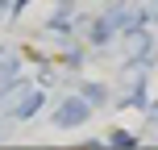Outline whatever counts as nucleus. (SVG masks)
<instances>
[{
  "label": "nucleus",
  "instance_id": "1",
  "mask_svg": "<svg viewBox=\"0 0 158 150\" xmlns=\"http://www.w3.org/2000/svg\"><path fill=\"white\" fill-rule=\"evenodd\" d=\"M87 117H92V100H87L83 92L67 96V100L54 109V125H58V129H75V125H83Z\"/></svg>",
  "mask_w": 158,
  "mask_h": 150
},
{
  "label": "nucleus",
  "instance_id": "2",
  "mask_svg": "<svg viewBox=\"0 0 158 150\" xmlns=\"http://www.w3.org/2000/svg\"><path fill=\"white\" fill-rule=\"evenodd\" d=\"M33 96L29 84H21V79H13V84H0V117H21L25 100Z\"/></svg>",
  "mask_w": 158,
  "mask_h": 150
},
{
  "label": "nucleus",
  "instance_id": "3",
  "mask_svg": "<svg viewBox=\"0 0 158 150\" xmlns=\"http://www.w3.org/2000/svg\"><path fill=\"white\" fill-rule=\"evenodd\" d=\"M87 38H92V46H108V42L117 38V29L108 25V17H96L92 29H87Z\"/></svg>",
  "mask_w": 158,
  "mask_h": 150
},
{
  "label": "nucleus",
  "instance_id": "4",
  "mask_svg": "<svg viewBox=\"0 0 158 150\" xmlns=\"http://www.w3.org/2000/svg\"><path fill=\"white\" fill-rule=\"evenodd\" d=\"M21 79V58L17 54H0V84H13Z\"/></svg>",
  "mask_w": 158,
  "mask_h": 150
},
{
  "label": "nucleus",
  "instance_id": "5",
  "mask_svg": "<svg viewBox=\"0 0 158 150\" xmlns=\"http://www.w3.org/2000/svg\"><path fill=\"white\" fill-rule=\"evenodd\" d=\"M108 146H112V150H133L137 138L129 134V129H112V134H108Z\"/></svg>",
  "mask_w": 158,
  "mask_h": 150
},
{
  "label": "nucleus",
  "instance_id": "6",
  "mask_svg": "<svg viewBox=\"0 0 158 150\" xmlns=\"http://www.w3.org/2000/svg\"><path fill=\"white\" fill-rule=\"evenodd\" d=\"M79 92H83L92 104H104V100H108V88H104V84H79Z\"/></svg>",
  "mask_w": 158,
  "mask_h": 150
},
{
  "label": "nucleus",
  "instance_id": "7",
  "mask_svg": "<svg viewBox=\"0 0 158 150\" xmlns=\"http://www.w3.org/2000/svg\"><path fill=\"white\" fill-rule=\"evenodd\" d=\"M42 109V92H38V88H33V96H29V100H25V109H21V117H17V121H29L33 117V113H38Z\"/></svg>",
  "mask_w": 158,
  "mask_h": 150
},
{
  "label": "nucleus",
  "instance_id": "8",
  "mask_svg": "<svg viewBox=\"0 0 158 150\" xmlns=\"http://www.w3.org/2000/svg\"><path fill=\"white\" fill-rule=\"evenodd\" d=\"M146 113H150V121L158 125V100H154V104H150V109H146Z\"/></svg>",
  "mask_w": 158,
  "mask_h": 150
},
{
  "label": "nucleus",
  "instance_id": "9",
  "mask_svg": "<svg viewBox=\"0 0 158 150\" xmlns=\"http://www.w3.org/2000/svg\"><path fill=\"white\" fill-rule=\"evenodd\" d=\"M150 21H158V8H150Z\"/></svg>",
  "mask_w": 158,
  "mask_h": 150
},
{
  "label": "nucleus",
  "instance_id": "10",
  "mask_svg": "<svg viewBox=\"0 0 158 150\" xmlns=\"http://www.w3.org/2000/svg\"><path fill=\"white\" fill-rule=\"evenodd\" d=\"M4 8H8V0H0V13H4Z\"/></svg>",
  "mask_w": 158,
  "mask_h": 150
}]
</instances>
